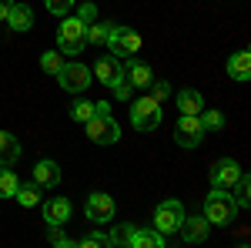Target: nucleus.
Returning a JSON list of instances; mask_svg holds the SVG:
<instances>
[{
    "mask_svg": "<svg viewBox=\"0 0 251 248\" xmlns=\"http://www.w3.org/2000/svg\"><path fill=\"white\" fill-rule=\"evenodd\" d=\"M84 128H87V138H91L94 144H114L117 138H121V128H117V121L111 117V111H107L104 101L94 104V114L84 121Z\"/></svg>",
    "mask_w": 251,
    "mask_h": 248,
    "instance_id": "obj_1",
    "label": "nucleus"
},
{
    "mask_svg": "<svg viewBox=\"0 0 251 248\" xmlns=\"http://www.w3.org/2000/svg\"><path fill=\"white\" fill-rule=\"evenodd\" d=\"M57 47L60 54H67V57H77L80 51L87 47V24L80 17H60V30H57Z\"/></svg>",
    "mask_w": 251,
    "mask_h": 248,
    "instance_id": "obj_2",
    "label": "nucleus"
},
{
    "mask_svg": "<svg viewBox=\"0 0 251 248\" xmlns=\"http://www.w3.org/2000/svg\"><path fill=\"white\" fill-rule=\"evenodd\" d=\"M238 215V201L231 198V191L211 188V194L204 198V221L208 225H231Z\"/></svg>",
    "mask_w": 251,
    "mask_h": 248,
    "instance_id": "obj_3",
    "label": "nucleus"
},
{
    "mask_svg": "<svg viewBox=\"0 0 251 248\" xmlns=\"http://www.w3.org/2000/svg\"><path fill=\"white\" fill-rule=\"evenodd\" d=\"M131 124H134L137 131H154L157 124H161V101H154L151 94L137 97L134 104H131Z\"/></svg>",
    "mask_w": 251,
    "mask_h": 248,
    "instance_id": "obj_4",
    "label": "nucleus"
},
{
    "mask_svg": "<svg viewBox=\"0 0 251 248\" xmlns=\"http://www.w3.org/2000/svg\"><path fill=\"white\" fill-rule=\"evenodd\" d=\"M104 44L111 47V54H114V57H131V54L141 51V34H137L134 27H117V24H114Z\"/></svg>",
    "mask_w": 251,
    "mask_h": 248,
    "instance_id": "obj_5",
    "label": "nucleus"
},
{
    "mask_svg": "<svg viewBox=\"0 0 251 248\" xmlns=\"http://www.w3.org/2000/svg\"><path fill=\"white\" fill-rule=\"evenodd\" d=\"M181 221H184V205L177 198H168V201H161L154 208V228L161 235H174L181 228Z\"/></svg>",
    "mask_w": 251,
    "mask_h": 248,
    "instance_id": "obj_6",
    "label": "nucleus"
},
{
    "mask_svg": "<svg viewBox=\"0 0 251 248\" xmlns=\"http://www.w3.org/2000/svg\"><path fill=\"white\" fill-rule=\"evenodd\" d=\"M174 141L181 148H198L204 141V128H201V117L198 114H181L177 117V128H174Z\"/></svg>",
    "mask_w": 251,
    "mask_h": 248,
    "instance_id": "obj_7",
    "label": "nucleus"
},
{
    "mask_svg": "<svg viewBox=\"0 0 251 248\" xmlns=\"http://www.w3.org/2000/svg\"><path fill=\"white\" fill-rule=\"evenodd\" d=\"M91 77H94V74H91V67H84V64H67V60H64V67H60L57 81H60V87H64V91L80 94V91H87Z\"/></svg>",
    "mask_w": 251,
    "mask_h": 248,
    "instance_id": "obj_8",
    "label": "nucleus"
},
{
    "mask_svg": "<svg viewBox=\"0 0 251 248\" xmlns=\"http://www.w3.org/2000/svg\"><path fill=\"white\" fill-rule=\"evenodd\" d=\"M84 215H87L91 225H107V221L114 218V198L104 194V191H94V194L87 198V205H84Z\"/></svg>",
    "mask_w": 251,
    "mask_h": 248,
    "instance_id": "obj_9",
    "label": "nucleus"
},
{
    "mask_svg": "<svg viewBox=\"0 0 251 248\" xmlns=\"http://www.w3.org/2000/svg\"><path fill=\"white\" fill-rule=\"evenodd\" d=\"M241 165L238 161H231V158H221L218 165L211 168V188H225V191H231L234 185H238V178H241Z\"/></svg>",
    "mask_w": 251,
    "mask_h": 248,
    "instance_id": "obj_10",
    "label": "nucleus"
},
{
    "mask_svg": "<svg viewBox=\"0 0 251 248\" xmlns=\"http://www.w3.org/2000/svg\"><path fill=\"white\" fill-rule=\"evenodd\" d=\"M124 77L131 81V87H134V91H148V87L154 84L151 67H148L144 60H127V64H124Z\"/></svg>",
    "mask_w": 251,
    "mask_h": 248,
    "instance_id": "obj_11",
    "label": "nucleus"
},
{
    "mask_svg": "<svg viewBox=\"0 0 251 248\" xmlns=\"http://www.w3.org/2000/svg\"><path fill=\"white\" fill-rule=\"evenodd\" d=\"M91 74H97V81H100V84H107V87H111L117 77L124 74V64H121V57L107 54V57H100V60H97V67L91 71Z\"/></svg>",
    "mask_w": 251,
    "mask_h": 248,
    "instance_id": "obj_12",
    "label": "nucleus"
},
{
    "mask_svg": "<svg viewBox=\"0 0 251 248\" xmlns=\"http://www.w3.org/2000/svg\"><path fill=\"white\" fill-rule=\"evenodd\" d=\"M34 185H40V188H54V185H60V168L57 161H37L34 165Z\"/></svg>",
    "mask_w": 251,
    "mask_h": 248,
    "instance_id": "obj_13",
    "label": "nucleus"
},
{
    "mask_svg": "<svg viewBox=\"0 0 251 248\" xmlns=\"http://www.w3.org/2000/svg\"><path fill=\"white\" fill-rule=\"evenodd\" d=\"M44 218H47V225H67L71 221V201L67 198H50L44 205Z\"/></svg>",
    "mask_w": 251,
    "mask_h": 248,
    "instance_id": "obj_14",
    "label": "nucleus"
},
{
    "mask_svg": "<svg viewBox=\"0 0 251 248\" xmlns=\"http://www.w3.org/2000/svg\"><path fill=\"white\" fill-rule=\"evenodd\" d=\"M131 248H164V235L157 228H137L131 231V242H127Z\"/></svg>",
    "mask_w": 251,
    "mask_h": 248,
    "instance_id": "obj_15",
    "label": "nucleus"
},
{
    "mask_svg": "<svg viewBox=\"0 0 251 248\" xmlns=\"http://www.w3.org/2000/svg\"><path fill=\"white\" fill-rule=\"evenodd\" d=\"M7 24H10V30L24 34V30H30V27H34V10H30L27 3H14V7H10V14H7Z\"/></svg>",
    "mask_w": 251,
    "mask_h": 248,
    "instance_id": "obj_16",
    "label": "nucleus"
},
{
    "mask_svg": "<svg viewBox=\"0 0 251 248\" xmlns=\"http://www.w3.org/2000/svg\"><path fill=\"white\" fill-rule=\"evenodd\" d=\"M181 238H184V242H204V238H208V221H204V215H201V218H188V215H184V221H181Z\"/></svg>",
    "mask_w": 251,
    "mask_h": 248,
    "instance_id": "obj_17",
    "label": "nucleus"
},
{
    "mask_svg": "<svg viewBox=\"0 0 251 248\" xmlns=\"http://www.w3.org/2000/svg\"><path fill=\"white\" fill-rule=\"evenodd\" d=\"M228 77H231V81H248L251 77V54L248 51L231 54V60H228Z\"/></svg>",
    "mask_w": 251,
    "mask_h": 248,
    "instance_id": "obj_18",
    "label": "nucleus"
},
{
    "mask_svg": "<svg viewBox=\"0 0 251 248\" xmlns=\"http://www.w3.org/2000/svg\"><path fill=\"white\" fill-rule=\"evenodd\" d=\"M177 111L181 114H201L204 111V97L191 91V87H184V91H177Z\"/></svg>",
    "mask_w": 251,
    "mask_h": 248,
    "instance_id": "obj_19",
    "label": "nucleus"
},
{
    "mask_svg": "<svg viewBox=\"0 0 251 248\" xmlns=\"http://www.w3.org/2000/svg\"><path fill=\"white\" fill-rule=\"evenodd\" d=\"M20 158V144L10 131H0V165H14Z\"/></svg>",
    "mask_w": 251,
    "mask_h": 248,
    "instance_id": "obj_20",
    "label": "nucleus"
},
{
    "mask_svg": "<svg viewBox=\"0 0 251 248\" xmlns=\"http://www.w3.org/2000/svg\"><path fill=\"white\" fill-rule=\"evenodd\" d=\"M14 198H17L24 208H34V205H40V185H17Z\"/></svg>",
    "mask_w": 251,
    "mask_h": 248,
    "instance_id": "obj_21",
    "label": "nucleus"
},
{
    "mask_svg": "<svg viewBox=\"0 0 251 248\" xmlns=\"http://www.w3.org/2000/svg\"><path fill=\"white\" fill-rule=\"evenodd\" d=\"M17 174L10 171V165H0V198H14V191H17Z\"/></svg>",
    "mask_w": 251,
    "mask_h": 248,
    "instance_id": "obj_22",
    "label": "nucleus"
},
{
    "mask_svg": "<svg viewBox=\"0 0 251 248\" xmlns=\"http://www.w3.org/2000/svg\"><path fill=\"white\" fill-rule=\"evenodd\" d=\"M40 67H44V74H60V67H64V54L60 51H44V57H40Z\"/></svg>",
    "mask_w": 251,
    "mask_h": 248,
    "instance_id": "obj_23",
    "label": "nucleus"
},
{
    "mask_svg": "<svg viewBox=\"0 0 251 248\" xmlns=\"http://www.w3.org/2000/svg\"><path fill=\"white\" fill-rule=\"evenodd\" d=\"M111 27H114V24H100V20L87 24V44H104L107 34H111Z\"/></svg>",
    "mask_w": 251,
    "mask_h": 248,
    "instance_id": "obj_24",
    "label": "nucleus"
},
{
    "mask_svg": "<svg viewBox=\"0 0 251 248\" xmlns=\"http://www.w3.org/2000/svg\"><path fill=\"white\" fill-rule=\"evenodd\" d=\"M201 128H204V131H221V128H225V114H221V111H201Z\"/></svg>",
    "mask_w": 251,
    "mask_h": 248,
    "instance_id": "obj_25",
    "label": "nucleus"
},
{
    "mask_svg": "<svg viewBox=\"0 0 251 248\" xmlns=\"http://www.w3.org/2000/svg\"><path fill=\"white\" fill-rule=\"evenodd\" d=\"M91 114H94V104H91V101H84V97H77V101H74V108H71V117L84 124Z\"/></svg>",
    "mask_w": 251,
    "mask_h": 248,
    "instance_id": "obj_26",
    "label": "nucleus"
},
{
    "mask_svg": "<svg viewBox=\"0 0 251 248\" xmlns=\"http://www.w3.org/2000/svg\"><path fill=\"white\" fill-rule=\"evenodd\" d=\"M111 91H114V97H117V101H127V97L134 94V87H131V81H127L124 74H121V77L114 81V84H111Z\"/></svg>",
    "mask_w": 251,
    "mask_h": 248,
    "instance_id": "obj_27",
    "label": "nucleus"
},
{
    "mask_svg": "<svg viewBox=\"0 0 251 248\" xmlns=\"http://www.w3.org/2000/svg\"><path fill=\"white\" fill-rule=\"evenodd\" d=\"M131 231H134V225H117V228L107 235V242H111V245H127V242H131Z\"/></svg>",
    "mask_w": 251,
    "mask_h": 248,
    "instance_id": "obj_28",
    "label": "nucleus"
},
{
    "mask_svg": "<svg viewBox=\"0 0 251 248\" xmlns=\"http://www.w3.org/2000/svg\"><path fill=\"white\" fill-rule=\"evenodd\" d=\"M234 188H238V198H234V201H238V208H248V201H251V185H248V178L241 174Z\"/></svg>",
    "mask_w": 251,
    "mask_h": 248,
    "instance_id": "obj_29",
    "label": "nucleus"
},
{
    "mask_svg": "<svg viewBox=\"0 0 251 248\" xmlns=\"http://www.w3.org/2000/svg\"><path fill=\"white\" fill-rule=\"evenodd\" d=\"M74 245H80V248H100V245H111V242H107V235H100V231H91V235H84L80 242H74Z\"/></svg>",
    "mask_w": 251,
    "mask_h": 248,
    "instance_id": "obj_30",
    "label": "nucleus"
},
{
    "mask_svg": "<svg viewBox=\"0 0 251 248\" xmlns=\"http://www.w3.org/2000/svg\"><path fill=\"white\" fill-rule=\"evenodd\" d=\"M47 10H50L54 17H67V14L74 10V0H47Z\"/></svg>",
    "mask_w": 251,
    "mask_h": 248,
    "instance_id": "obj_31",
    "label": "nucleus"
},
{
    "mask_svg": "<svg viewBox=\"0 0 251 248\" xmlns=\"http://www.w3.org/2000/svg\"><path fill=\"white\" fill-rule=\"evenodd\" d=\"M74 17H80L84 24H94V20H97V7H94V3H80Z\"/></svg>",
    "mask_w": 251,
    "mask_h": 248,
    "instance_id": "obj_32",
    "label": "nucleus"
},
{
    "mask_svg": "<svg viewBox=\"0 0 251 248\" xmlns=\"http://www.w3.org/2000/svg\"><path fill=\"white\" fill-rule=\"evenodd\" d=\"M50 242H54L57 248H71V245H74V242H71V238L60 231V225H50Z\"/></svg>",
    "mask_w": 251,
    "mask_h": 248,
    "instance_id": "obj_33",
    "label": "nucleus"
},
{
    "mask_svg": "<svg viewBox=\"0 0 251 248\" xmlns=\"http://www.w3.org/2000/svg\"><path fill=\"white\" fill-rule=\"evenodd\" d=\"M151 97H154V101H168V97H171V84H164V81L151 84Z\"/></svg>",
    "mask_w": 251,
    "mask_h": 248,
    "instance_id": "obj_34",
    "label": "nucleus"
},
{
    "mask_svg": "<svg viewBox=\"0 0 251 248\" xmlns=\"http://www.w3.org/2000/svg\"><path fill=\"white\" fill-rule=\"evenodd\" d=\"M10 7H14V0H0V20H7V14H10Z\"/></svg>",
    "mask_w": 251,
    "mask_h": 248,
    "instance_id": "obj_35",
    "label": "nucleus"
}]
</instances>
